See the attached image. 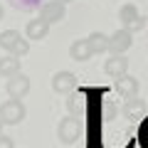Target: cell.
<instances>
[{
  "mask_svg": "<svg viewBox=\"0 0 148 148\" xmlns=\"http://www.w3.org/2000/svg\"><path fill=\"white\" fill-rule=\"evenodd\" d=\"M0 148H15L12 146V138H8L5 133H0Z\"/></svg>",
  "mask_w": 148,
  "mask_h": 148,
  "instance_id": "obj_16",
  "label": "cell"
},
{
  "mask_svg": "<svg viewBox=\"0 0 148 148\" xmlns=\"http://www.w3.org/2000/svg\"><path fill=\"white\" fill-rule=\"evenodd\" d=\"M123 114H126L128 119H133V116H138V114H143V101L141 99H126V106H123Z\"/></svg>",
  "mask_w": 148,
  "mask_h": 148,
  "instance_id": "obj_15",
  "label": "cell"
},
{
  "mask_svg": "<svg viewBox=\"0 0 148 148\" xmlns=\"http://www.w3.org/2000/svg\"><path fill=\"white\" fill-rule=\"evenodd\" d=\"M0 17H3V8H0Z\"/></svg>",
  "mask_w": 148,
  "mask_h": 148,
  "instance_id": "obj_19",
  "label": "cell"
},
{
  "mask_svg": "<svg viewBox=\"0 0 148 148\" xmlns=\"http://www.w3.org/2000/svg\"><path fill=\"white\" fill-rule=\"evenodd\" d=\"M40 17L47 20L49 25L64 20V3L62 0H47V3H42V5H40Z\"/></svg>",
  "mask_w": 148,
  "mask_h": 148,
  "instance_id": "obj_7",
  "label": "cell"
},
{
  "mask_svg": "<svg viewBox=\"0 0 148 148\" xmlns=\"http://www.w3.org/2000/svg\"><path fill=\"white\" fill-rule=\"evenodd\" d=\"M62 3H64V5H67V3H72V0H62Z\"/></svg>",
  "mask_w": 148,
  "mask_h": 148,
  "instance_id": "obj_17",
  "label": "cell"
},
{
  "mask_svg": "<svg viewBox=\"0 0 148 148\" xmlns=\"http://www.w3.org/2000/svg\"><path fill=\"white\" fill-rule=\"evenodd\" d=\"M47 32H49V22L42 20V17L30 20V22H27V27H25L27 40H45V37H47Z\"/></svg>",
  "mask_w": 148,
  "mask_h": 148,
  "instance_id": "obj_10",
  "label": "cell"
},
{
  "mask_svg": "<svg viewBox=\"0 0 148 148\" xmlns=\"http://www.w3.org/2000/svg\"><path fill=\"white\" fill-rule=\"evenodd\" d=\"M74 77L72 72H57L52 77V89L57 91V94H69V91L74 89Z\"/></svg>",
  "mask_w": 148,
  "mask_h": 148,
  "instance_id": "obj_9",
  "label": "cell"
},
{
  "mask_svg": "<svg viewBox=\"0 0 148 148\" xmlns=\"http://www.w3.org/2000/svg\"><path fill=\"white\" fill-rule=\"evenodd\" d=\"M69 54H72V59H77V62H86V59L94 54V49H91L89 40H77V42H72V47H69Z\"/></svg>",
  "mask_w": 148,
  "mask_h": 148,
  "instance_id": "obj_11",
  "label": "cell"
},
{
  "mask_svg": "<svg viewBox=\"0 0 148 148\" xmlns=\"http://www.w3.org/2000/svg\"><path fill=\"white\" fill-rule=\"evenodd\" d=\"M104 72L109 74V77H114V79H121V77L128 74V59L123 57V54H111L104 62Z\"/></svg>",
  "mask_w": 148,
  "mask_h": 148,
  "instance_id": "obj_6",
  "label": "cell"
},
{
  "mask_svg": "<svg viewBox=\"0 0 148 148\" xmlns=\"http://www.w3.org/2000/svg\"><path fill=\"white\" fill-rule=\"evenodd\" d=\"M131 45H133V35H131V30H123V27L109 37V52L111 54H123Z\"/></svg>",
  "mask_w": 148,
  "mask_h": 148,
  "instance_id": "obj_5",
  "label": "cell"
},
{
  "mask_svg": "<svg viewBox=\"0 0 148 148\" xmlns=\"http://www.w3.org/2000/svg\"><path fill=\"white\" fill-rule=\"evenodd\" d=\"M119 20H121V27H123V30H131V32L141 30V27L146 25V17L138 15V10H136L133 3L121 5V10H119Z\"/></svg>",
  "mask_w": 148,
  "mask_h": 148,
  "instance_id": "obj_4",
  "label": "cell"
},
{
  "mask_svg": "<svg viewBox=\"0 0 148 148\" xmlns=\"http://www.w3.org/2000/svg\"><path fill=\"white\" fill-rule=\"evenodd\" d=\"M25 119V104L20 99H8L5 104H0V121L5 123V126H15Z\"/></svg>",
  "mask_w": 148,
  "mask_h": 148,
  "instance_id": "obj_2",
  "label": "cell"
},
{
  "mask_svg": "<svg viewBox=\"0 0 148 148\" xmlns=\"http://www.w3.org/2000/svg\"><path fill=\"white\" fill-rule=\"evenodd\" d=\"M79 136H82V121H79V119H77V116L62 119V123L57 126V138H59V143L69 146V143H74Z\"/></svg>",
  "mask_w": 148,
  "mask_h": 148,
  "instance_id": "obj_3",
  "label": "cell"
},
{
  "mask_svg": "<svg viewBox=\"0 0 148 148\" xmlns=\"http://www.w3.org/2000/svg\"><path fill=\"white\" fill-rule=\"evenodd\" d=\"M0 47L5 49L8 54H15V57H22V54H27V49H30V42L27 40H22V35L17 30H8L0 35Z\"/></svg>",
  "mask_w": 148,
  "mask_h": 148,
  "instance_id": "obj_1",
  "label": "cell"
},
{
  "mask_svg": "<svg viewBox=\"0 0 148 148\" xmlns=\"http://www.w3.org/2000/svg\"><path fill=\"white\" fill-rule=\"evenodd\" d=\"M116 91L123 96V99H133V96L138 94V79H133V77H121V79H116Z\"/></svg>",
  "mask_w": 148,
  "mask_h": 148,
  "instance_id": "obj_12",
  "label": "cell"
},
{
  "mask_svg": "<svg viewBox=\"0 0 148 148\" xmlns=\"http://www.w3.org/2000/svg\"><path fill=\"white\" fill-rule=\"evenodd\" d=\"M8 94L12 96V99H22V96L30 91V77H25V74H15V77H10L8 79Z\"/></svg>",
  "mask_w": 148,
  "mask_h": 148,
  "instance_id": "obj_8",
  "label": "cell"
},
{
  "mask_svg": "<svg viewBox=\"0 0 148 148\" xmlns=\"http://www.w3.org/2000/svg\"><path fill=\"white\" fill-rule=\"evenodd\" d=\"M0 74H3L5 79L20 74V59H17L15 54H5V57L0 59Z\"/></svg>",
  "mask_w": 148,
  "mask_h": 148,
  "instance_id": "obj_13",
  "label": "cell"
},
{
  "mask_svg": "<svg viewBox=\"0 0 148 148\" xmlns=\"http://www.w3.org/2000/svg\"><path fill=\"white\" fill-rule=\"evenodd\" d=\"M3 126H5V123H3V121H0V128H3ZM0 133H3V131H0Z\"/></svg>",
  "mask_w": 148,
  "mask_h": 148,
  "instance_id": "obj_18",
  "label": "cell"
},
{
  "mask_svg": "<svg viewBox=\"0 0 148 148\" xmlns=\"http://www.w3.org/2000/svg\"><path fill=\"white\" fill-rule=\"evenodd\" d=\"M86 40H89L94 54H106V52H109V37H106V35H101V32H91Z\"/></svg>",
  "mask_w": 148,
  "mask_h": 148,
  "instance_id": "obj_14",
  "label": "cell"
}]
</instances>
